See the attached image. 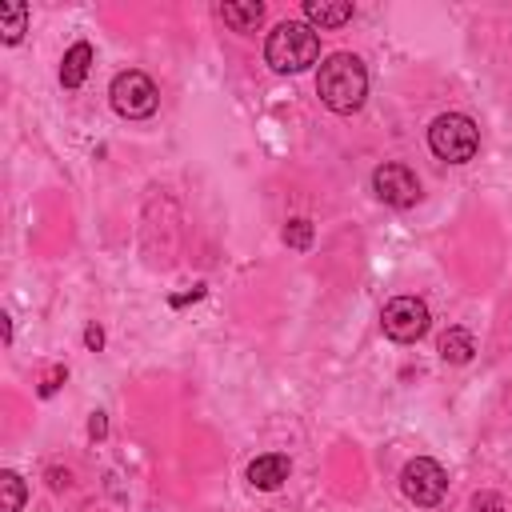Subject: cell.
Wrapping results in <instances>:
<instances>
[{"label":"cell","mask_w":512,"mask_h":512,"mask_svg":"<svg viewBox=\"0 0 512 512\" xmlns=\"http://www.w3.org/2000/svg\"><path fill=\"white\" fill-rule=\"evenodd\" d=\"M316 92L320 100L332 108V112H356L368 96V72L360 64V56L352 52H332L324 64H320V76H316Z\"/></svg>","instance_id":"6da1fadb"},{"label":"cell","mask_w":512,"mask_h":512,"mask_svg":"<svg viewBox=\"0 0 512 512\" xmlns=\"http://www.w3.org/2000/svg\"><path fill=\"white\" fill-rule=\"evenodd\" d=\"M320 56V36L300 24V20H284L268 32V44H264V60L276 68V72H304L308 64H316Z\"/></svg>","instance_id":"7a4b0ae2"},{"label":"cell","mask_w":512,"mask_h":512,"mask_svg":"<svg viewBox=\"0 0 512 512\" xmlns=\"http://www.w3.org/2000/svg\"><path fill=\"white\" fill-rule=\"evenodd\" d=\"M428 148L448 164H468L480 148V128L460 112H444L428 128Z\"/></svg>","instance_id":"3957f363"},{"label":"cell","mask_w":512,"mask_h":512,"mask_svg":"<svg viewBox=\"0 0 512 512\" xmlns=\"http://www.w3.org/2000/svg\"><path fill=\"white\" fill-rule=\"evenodd\" d=\"M108 96H112V108H116L120 116H128V120H144V116H152L156 104H160V92H156L152 76H144V72H136V68L120 72V76L112 80Z\"/></svg>","instance_id":"277c9868"},{"label":"cell","mask_w":512,"mask_h":512,"mask_svg":"<svg viewBox=\"0 0 512 512\" xmlns=\"http://www.w3.org/2000/svg\"><path fill=\"white\" fill-rule=\"evenodd\" d=\"M428 320H432V316H428V304L416 300V296H396V300H388L384 312H380V328H384V336L396 340V344L420 340V336L428 332Z\"/></svg>","instance_id":"5b68a950"},{"label":"cell","mask_w":512,"mask_h":512,"mask_svg":"<svg viewBox=\"0 0 512 512\" xmlns=\"http://www.w3.org/2000/svg\"><path fill=\"white\" fill-rule=\"evenodd\" d=\"M400 488H404V496H408L412 504L432 508V504H440V500H444L448 472H444L436 460L416 456V460H408V464H404V472H400Z\"/></svg>","instance_id":"8992f818"},{"label":"cell","mask_w":512,"mask_h":512,"mask_svg":"<svg viewBox=\"0 0 512 512\" xmlns=\"http://www.w3.org/2000/svg\"><path fill=\"white\" fill-rule=\"evenodd\" d=\"M372 192L392 208H412L420 200V180L412 176L408 164H380L372 172Z\"/></svg>","instance_id":"52a82bcc"},{"label":"cell","mask_w":512,"mask_h":512,"mask_svg":"<svg viewBox=\"0 0 512 512\" xmlns=\"http://www.w3.org/2000/svg\"><path fill=\"white\" fill-rule=\"evenodd\" d=\"M288 472H292L288 456L268 452V456H256V460L248 464V484L260 488V492H272V488H280V484L288 480Z\"/></svg>","instance_id":"ba28073f"},{"label":"cell","mask_w":512,"mask_h":512,"mask_svg":"<svg viewBox=\"0 0 512 512\" xmlns=\"http://www.w3.org/2000/svg\"><path fill=\"white\" fill-rule=\"evenodd\" d=\"M304 16L316 28H340L352 20V4L348 0H304Z\"/></svg>","instance_id":"9c48e42d"},{"label":"cell","mask_w":512,"mask_h":512,"mask_svg":"<svg viewBox=\"0 0 512 512\" xmlns=\"http://www.w3.org/2000/svg\"><path fill=\"white\" fill-rule=\"evenodd\" d=\"M92 68V44L88 40H76L68 52H64V64H60V84L64 88H80L84 76Z\"/></svg>","instance_id":"30bf717a"},{"label":"cell","mask_w":512,"mask_h":512,"mask_svg":"<svg viewBox=\"0 0 512 512\" xmlns=\"http://www.w3.org/2000/svg\"><path fill=\"white\" fill-rule=\"evenodd\" d=\"M220 16H224V24H228L232 32H256V24L264 20V4H260V0L224 4V8H220Z\"/></svg>","instance_id":"8fae6325"},{"label":"cell","mask_w":512,"mask_h":512,"mask_svg":"<svg viewBox=\"0 0 512 512\" xmlns=\"http://www.w3.org/2000/svg\"><path fill=\"white\" fill-rule=\"evenodd\" d=\"M440 356L448 360V364H468L472 360V352H476V340H472V332L468 328H448L444 336H440Z\"/></svg>","instance_id":"7c38bea8"},{"label":"cell","mask_w":512,"mask_h":512,"mask_svg":"<svg viewBox=\"0 0 512 512\" xmlns=\"http://www.w3.org/2000/svg\"><path fill=\"white\" fill-rule=\"evenodd\" d=\"M24 32H28V4H20V0L0 4V36H4V44H20Z\"/></svg>","instance_id":"4fadbf2b"},{"label":"cell","mask_w":512,"mask_h":512,"mask_svg":"<svg viewBox=\"0 0 512 512\" xmlns=\"http://www.w3.org/2000/svg\"><path fill=\"white\" fill-rule=\"evenodd\" d=\"M0 492H4V500H0V512H20V504H24L28 488H24V480H20L12 468H4V472H0Z\"/></svg>","instance_id":"5bb4252c"},{"label":"cell","mask_w":512,"mask_h":512,"mask_svg":"<svg viewBox=\"0 0 512 512\" xmlns=\"http://www.w3.org/2000/svg\"><path fill=\"white\" fill-rule=\"evenodd\" d=\"M284 244L288 248H308L312 244V224L308 220H288L284 224Z\"/></svg>","instance_id":"9a60e30c"},{"label":"cell","mask_w":512,"mask_h":512,"mask_svg":"<svg viewBox=\"0 0 512 512\" xmlns=\"http://www.w3.org/2000/svg\"><path fill=\"white\" fill-rule=\"evenodd\" d=\"M472 512H508V508H504V496H496V492H476V496H472Z\"/></svg>","instance_id":"2e32d148"},{"label":"cell","mask_w":512,"mask_h":512,"mask_svg":"<svg viewBox=\"0 0 512 512\" xmlns=\"http://www.w3.org/2000/svg\"><path fill=\"white\" fill-rule=\"evenodd\" d=\"M60 380H64V368H48V376H44V384H40V396H52V392L60 388Z\"/></svg>","instance_id":"e0dca14e"},{"label":"cell","mask_w":512,"mask_h":512,"mask_svg":"<svg viewBox=\"0 0 512 512\" xmlns=\"http://www.w3.org/2000/svg\"><path fill=\"white\" fill-rule=\"evenodd\" d=\"M104 432H108V420H104V412H96V416L88 420V436H92V440H104Z\"/></svg>","instance_id":"ac0fdd59"},{"label":"cell","mask_w":512,"mask_h":512,"mask_svg":"<svg viewBox=\"0 0 512 512\" xmlns=\"http://www.w3.org/2000/svg\"><path fill=\"white\" fill-rule=\"evenodd\" d=\"M84 344H88V348H100V344H104V332H100V328H88V332H84Z\"/></svg>","instance_id":"d6986e66"}]
</instances>
